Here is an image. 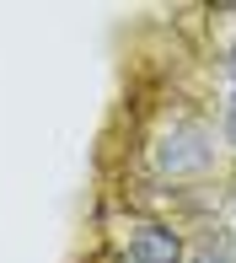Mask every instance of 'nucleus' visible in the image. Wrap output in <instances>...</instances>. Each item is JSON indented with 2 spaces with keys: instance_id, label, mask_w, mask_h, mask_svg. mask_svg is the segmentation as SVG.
Listing matches in <instances>:
<instances>
[{
  "instance_id": "nucleus-1",
  "label": "nucleus",
  "mask_w": 236,
  "mask_h": 263,
  "mask_svg": "<svg viewBox=\"0 0 236 263\" xmlns=\"http://www.w3.org/2000/svg\"><path fill=\"white\" fill-rule=\"evenodd\" d=\"M220 156L215 145V129L199 124V118H177V124H167L156 135V145H150V166H156L161 177H199L209 172Z\"/></svg>"
},
{
  "instance_id": "nucleus-2",
  "label": "nucleus",
  "mask_w": 236,
  "mask_h": 263,
  "mask_svg": "<svg viewBox=\"0 0 236 263\" xmlns=\"http://www.w3.org/2000/svg\"><path fill=\"white\" fill-rule=\"evenodd\" d=\"M129 263H188L183 231L167 220H140L129 226Z\"/></svg>"
},
{
  "instance_id": "nucleus-3",
  "label": "nucleus",
  "mask_w": 236,
  "mask_h": 263,
  "mask_svg": "<svg viewBox=\"0 0 236 263\" xmlns=\"http://www.w3.org/2000/svg\"><path fill=\"white\" fill-rule=\"evenodd\" d=\"M188 263H236V258H231V247L209 242V247H199V253H188Z\"/></svg>"
},
{
  "instance_id": "nucleus-4",
  "label": "nucleus",
  "mask_w": 236,
  "mask_h": 263,
  "mask_svg": "<svg viewBox=\"0 0 236 263\" xmlns=\"http://www.w3.org/2000/svg\"><path fill=\"white\" fill-rule=\"evenodd\" d=\"M220 135H226V145L236 151V97L226 102V113H220Z\"/></svg>"
},
{
  "instance_id": "nucleus-5",
  "label": "nucleus",
  "mask_w": 236,
  "mask_h": 263,
  "mask_svg": "<svg viewBox=\"0 0 236 263\" xmlns=\"http://www.w3.org/2000/svg\"><path fill=\"white\" fill-rule=\"evenodd\" d=\"M226 76L236 81V38H231V49H226Z\"/></svg>"
},
{
  "instance_id": "nucleus-6",
  "label": "nucleus",
  "mask_w": 236,
  "mask_h": 263,
  "mask_svg": "<svg viewBox=\"0 0 236 263\" xmlns=\"http://www.w3.org/2000/svg\"><path fill=\"white\" fill-rule=\"evenodd\" d=\"M231 258H236V231H231Z\"/></svg>"
},
{
  "instance_id": "nucleus-7",
  "label": "nucleus",
  "mask_w": 236,
  "mask_h": 263,
  "mask_svg": "<svg viewBox=\"0 0 236 263\" xmlns=\"http://www.w3.org/2000/svg\"><path fill=\"white\" fill-rule=\"evenodd\" d=\"M124 263H129V258H124Z\"/></svg>"
}]
</instances>
